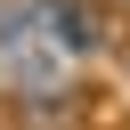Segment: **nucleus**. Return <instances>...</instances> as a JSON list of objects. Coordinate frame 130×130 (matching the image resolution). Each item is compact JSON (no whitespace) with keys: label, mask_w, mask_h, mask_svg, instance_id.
Returning <instances> with one entry per match:
<instances>
[{"label":"nucleus","mask_w":130,"mask_h":130,"mask_svg":"<svg viewBox=\"0 0 130 130\" xmlns=\"http://www.w3.org/2000/svg\"><path fill=\"white\" fill-rule=\"evenodd\" d=\"M49 16H57L49 32H57L65 49H89V41H98V24H89V8H81V0H49Z\"/></svg>","instance_id":"nucleus-1"}]
</instances>
